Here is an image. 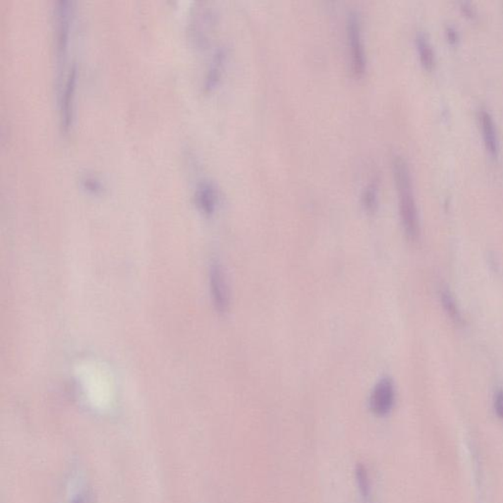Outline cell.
Segmentation results:
<instances>
[{
    "label": "cell",
    "mask_w": 503,
    "mask_h": 503,
    "mask_svg": "<svg viewBox=\"0 0 503 503\" xmlns=\"http://www.w3.org/2000/svg\"><path fill=\"white\" fill-rule=\"evenodd\" d=\"M394 176L399 195V210L404 230L409 239L416 240L419 236V217L417 205L413 194L412 178L407 163L401 157L393 162Z\"/></svg>",
    "instance_id": "cell-1"
},
{
    "label": "cell",
    "mask_w": 503,
    "mask_h": 503,
    "mask_svg": "<svg viewBox=\"0 0 503 503\" xmlns=\"http://www.w3.org/2000/svg\"><path fill=\"white\" fill-rule=\"evenodd\" d=\"M77 503H82V502H77Z\"/></svg>",
    "instance_id": "cell-14"
},
{
    "label": "cell",
    "mask_w": 503,
    "mask_h": 503,
    "mask_svg": "<svg viewBox=\"0 0 503 503\" xmlns=\"http://www.w3.org/2000/svg\"><path fill=\"white\" fill-rule=\"evenodd\" d=\"M75 70L72 69L65 84H64V90L62 93L61 100V119L62 126L64 130H68L70 127L72 117V103H73L74 90H75Z\"/></svg>",
    "instance_id": "cell-6"
},
{
    "label": "cell",
    "mask_w": 503,
    "mask_h": 503,
    "mask_svg": "<svg viewBox=\"0 0 503 503\" xmlns=\"http://www.w3.org/2000/svg\"><path fill=\"white\" fill-rule=\"evenodd\" d=\"M395 401V391L390 378L378 381L371 395V409L376 415L386 416L393 410Z\"/></svg>",
    "instance_id": "cell-3"
},
{
    "label": "cell",
    "mask_w": 503,
    "mask_h": 503,
    "mask_svg": "<svg viewBox=\"0 0 503 503\" xmlns=\"http://www.w3.org/2000/svg\"><path fill=\"white\" fill-rule=\"evenodd\" d=\"M198 203L200 210L205 214L210 215L215 210V192L214 188L209 184L200 186L198 192Z\"/></svg>",
    "instance_id": "cell-9"
},
{
    "label": "cell",
    "mask_w": 503,
    "mask_h": 503,
    "mask_svg": "<svg viewBox=\"0 0 503 503\" xmlns=\"http://www.w3.org/2000/svg\"><path fill=\"white\" fill-rule=\"evenodd\" d=\"M210 289L215 309L219 313H225L229 306V295L224 272L217 264H215L210 269Z\"/></svg>",
    "instance_id": "cell-4"
},
{
    "label": "cell",
    "mask_w": 503,
    "mask_h": 503,
    "mask_svg": "<svg viewBox=\"0 0 503 503\" xmlns=\"http://www.w3.org/2000/svg\"><path fill=\"white\" fill-rule=\"evenodd\" d=\"M479 118L485 146L488 150L495 155L497 152L499 142H497V128H495L494 118L492 114L485 110H480Z\"/></svg>",
    "instance_id": "cell-7"
},
{
    "label": "cell",
    "mask_w": 503,
    "mask_h": 503,
    "mask_svg": "<svg viewBox=\"0 0 503 503\" xmlns=\"http://www.w3.org/2000/svg\"><path fill=\"white\" fill-rule=\"evenodd\" d=\"M495 413L500 419H503V390L499 391L495 399Z\"/></svg>",
    "instance_id": "cell-13"
},
{
    "label": "cell",
    "mask_w": 503,
    "mask_h": 503,
    "mask_svg": "<svg viewBox=\"0 0 503 503\" xmlns=\"http://www.w3.org/2000/svg\"><path fill=\"white\" fill-rule=\"evenodd\" d=\"M416 43H417L419 56H420L423 65L428 69L432 68L435 64V53H433L432 44H431L427 34L424 32H419L416 37Z\"/></svg>",
    "instance_id": "cell-8"
},
{
    "label": "cell",
    "mask_w": 503,
    "mask_h": 503,
    "mask_svg": "<svg viewBox=\"0 0 503 503\" xmlns=\"http://www.w3.org/2000/svg\"><path fill=\"white\" fill-rule=\"evenodd\" d=\"M363 204L368 212H373L378 204V194L375 185H369L363 195Z\"/></svg>",
    "instance_id": "cell-12"
},
{
    "label": "cell",
    "mask_w": 503,
    "mask_h": 503,
    "mask_svg": "<svg viewBox=\"0 0 503 503\" xmlns=\"http://www.w3.org/2000/svg\"><path fill=\"white\" fill-rule=\"evenodd\" d=\"M357 482H358L359 489L362 497L366 502H370L371 499V484L369 479L368 472L363 465H359L356 471Z\"/></svg>",
    "instance_id": "cell-10"
},
{
    "label": "cell",
    "mask_w": 503,
    "mask_h": 503,
    "mask_svg": "<svg viewBox=\"0 0 503 503\" xmlns=\"http://www.w3.org/2000/svg\"><path fill=\"white\" fill-rule=\"evenodd\" d=\"M442 302L443 305V308L450 317L451 319L455 321L456 323L461 321V317L459 311H458L457 306H456L454 299L451 296L450 292L447 290H445L442 293Z\"/></svg>",
    "instance_id": "cell-11"
},
{
    "label": "cell",
    "mask_w": 503,
    "mask_h": 503,
    "mask_svg": "<svg viewBox=\"0 0 503 503\" xmlns=\"http://www.w3.org/2000/svg\"><path fill=\"white\" fill-rule=\"evenodd\" d=\"M347 37H348L352 70L357 76L363 75L366 67L365 51L362 41L360 21L355 13H351L349 16L347 23Z\"/></svg>",
    "instance_id": "cell-2"
},
{
    "label": "cell",
    "mask_w": 503,
    "mask_h": 503,
    "mask_svg": "<svg viewBox=\"0 0 503 503\" xmlns=\"http://www.w3.org/2000/svg\"><path fill=\"white\" fill-rule=\"evenodd\" d=\"M69 14H70V9L68 8V4L61 2L56 9V46L59 56L65 54L67 44H68L69 30H70Z\"/></svg>",
    "instance_id": "cell-5"
}]
</instances>
